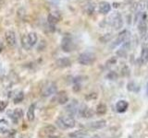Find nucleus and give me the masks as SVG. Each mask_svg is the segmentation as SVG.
<instances>
[{
    "label": "nucleus",
    "instance_id": "obj_30",
    "mask_svg": "<svg viewBox=\"0 0 148 138\" xmlns=\"http://www.w3.org/2000/svg\"><path fill=\"white\" fill-rule=\"evenodd\" d=\"M110 35H111V34H106V35H105V36H104L105 40L103 41V43H106V41H110V39H111V36H110Z\"/></svg>",
    "mask_w": 148,
    "mask_h": 138
},
{
    "label": "nucleus",
    "instance_id": "obj_14",
    "mask_svg": "<svg viewBox=\"0 0 148 138\" xmlns=\"http://www.w3.org/2000/svg\"><path fill=\"white\" fill-rule=\"evenodd\" d=\"M98 10L101 14H108L111 10V5L108 2L102 1L98 5Z\"/></svg>",
    "mask_w": 148,
    "mask_h": 138
},
{
    "label": "nucleus",
    "instance_id": "obj_20",
    "mask_svg": "<svg viewBox=\"0 0 148 138\" xmlns=\"http://www.w3.org/2000/svg\"><path fill=\"white\" fill-rule=\"evenodd\" d=\"M9 115H10V118L13 120V122H17L18 119H21L23 116V110L21 109H16L15 110H13V112L9 113Z\"/></svg>",
    "mask_w": 148,
    "mask_h": 138
},
{
    "label": "nucleus",
    "instance_id": "obj_11",
    "mask_svg": "<svg viewBox=\"0 0 148 138\" xmlns=\"http://www.w3.org/2000/svg\"><path fill=\"white\" fill-rule=\"evenodd\" d=\"M79 108H80V105H79V102L77 100H72L71 101L66 107V110L69 112V115H71V116H74V115L78 114V112H79Z\"/></svg>",
    "mask_w": 148,
    "mask_h": 138
},
{
    "label": "nucleus",
    "instance_id": "obj_23",
    "mask_svg": "<svg viewBox=\"0 0 148 138\" xmlns=\"http://www.w3.org/2000/svg\"><path fill=\"white\" fill-rule=\"evenodd\" d=\"M10 127H9V122L5 119L0 120V131L5 133V132H8Z\"/></svg>",
    "mask_w": 148,
    "mask_h": 138
},
{
    "label": "nucleus",
    "instance_id": "obj_3",
    "mask_svg": "<svg viewBox=\"0 0 148 138\" xmlns=\"http://www.w3.org/2000/svg\"><path fill=\"white\" fill-rule=\"evenodd\" d=\"M96 56L92 52H84L79 55L78 62L82 66H91L95 63Z\"/></svg>",
    "mask_w": 148,
    "mask_h": 138
},
{
    "label": "nucleus",
    "instance_id": "obj_31",
    "mask_svg": "<svg viewBox=\"0 0 148 138\" xmlns=\"http://www.w3.org/2000/svg\"><path fill=\"white\" fill-rule=\"evenodd\" d=\"M90 138H101L99 135H92V136H91Z\"/></svg>",
    "mask_w": 148,
    "mask_h": 138
},
{
    "label": "nucleus",
    "instance_id": "obj_29",
    "mask_svg": "<svg viewBox=\"0 0 148 138\" xmlns=\"http://www.w3.org/2000/svg\"><path fill=\"white\" fill-rule=\"evenodd\" d=\"M143 45H145V46L148 45V34L143 37Z\"/></svg>",
    "mask_w": 148,
    "mask_h": 138
},
{
    "label": "nucleus",
    "instance_id": "obj_17",
    "mask_svg": "<svg viewBox=\"0 0 148 138\" xmlns=\"http://www.w3.org/2000/svg\"><path fill=\"white\" fill-rule=\"evenodd\" d=\"M141 64H145L148 63V46H143L140 54Z\"/></svg>",
    "mask_w": 148,
    "mask_h": 138
},
{
    "label": "nucleus",
    "instance_id": "obj_21",
    "mask_svg": "<svg viewBox=\"0 0 148 138\" xmlns=\"http://www.w3.org/2000/svg\"><path fill=\"white\" fill-rule=\"evenodd\" d=\"M35 118V105L32 104L27 110V119L29 122H32Z\"/></svg>",
    "mask_w": 148,
    "mask_h": 138
},
{
    "label": "nucleus",
    "instance_id": "obj_5",
    "mask_svg": "<svg viewBox=\"0 0 148 138\" xmlns=\"http://www.w3.org/2000/svg\"><path fill=\"white\" fill-rule=\"evenodd\" d=\"M109 25L112 28H114V30H116L121 29L123 27V20L121 15L119 14L118 12L114 13L109 18Z\"/></svg>",
    "mask_w": 148,
    "mask_h": 138
},
{
    "label": "nucleus",
    "instance_id": "obj_26",
    "mask_svg": "<svg viewBox=\"0 0 148 138\" xmlns=\"http://www.w3.org/2000/svg\"><path fill=\"white\" fill-rule=\"evenodd\" d=\"M23 98H24V96H23V92H20V93L17 94L15 98H14V103L21 102V101H22Z\"/></svg>",
    "mask_w": 148,
    "mask_h": 138
},
{
    "label": "nucleus",
    "instance_id": "obj_16",
    "mask_svg": "<svg viewBox=\"0 0 148 138\" xmlns=\"http://www.w3.org/2000/svg\"><path fill=\"white\" fill-rule=\"evenodd\" d=\"M60 20V15L58 12H51L48 18H47V21L50 25H55Z\"/></svg>",
    "mask_w": 148,
    "mask_h": 138
},
{
    "label": "nucleus",
    "instance_id": "obj_4",
    "mask_svg": "<svg viewBox=\"0 0 148 138\" xmlns=\"http://www.w3.org/2000/svg\"><path fill=\"white\" fill-rule=\"evenodd\" d=\"M57 90H58V87L56 85V83L49 81V82H46L45 84L42 87L41 95L43 97H50L57 93Z\"/></svg>",
    "mask_w": 148,
    "mask_h": 138
},
{
    "label": "nucleus",
    "instance_id": "obj_22",
    "mask_svg": "<svg viewBox=\"0 0 148 138\" xmlns=\"http://www.w3.org/2000/svg\"><path fill=\"white\" fill-rule=\"evenodd\" d=\"M57 64L58 67H68L71 64V60L67 57H64V58H60L57 61Z\"/></svg>",
    "mask_w": 148,
    "mask_h": 138
},
{
    "label": "nucleus",
    "instance_id": "obj_28",
    "mask_svg": "<svg viewBox=\"0 0 148 138\" xmlns=\"http://www.w3.org/2000/svg\"><path fill=\"white\" fill-rule=\"evenodd\" d=\"M7 106H8V101L0 100V112H2L3 110H5V109L7 108Z\"/></svg>",
    "mask_w": 148,
    "mask_h": 138
},
{
    "label": "nucleus",
    "instance_id": "obj_18",
    "mask_svg": "<svg viewBox=\"0 0 148 138\" xmlns=\"http://www.w3.org/2000/svg\"><path fill=\"white\" fill-rule=\"evenodd\" d=\"M71 138H86L88 136V132L86 130H77L69 135Z\"/></svg>",
    "mask_w": 148,
    "mask_h": 138
},
{
    "label": "nucleus",
    "instance_id": "obj_9",
    "mask_svg": "<svg viewBox=\"0 0 148 138\" xmlns=\"http://www.w3.org/2000/svg\"><path fill=\"white\" fill-rule=\"evenodd\" d=\"M94 110L92 109H90L89 107H87L86 105H82L79 108V112H78V115L82 118H85V119H89L94 116Z\"/></svg>",
    "mask_w": 148,
    "mask_h": 138
},
{
    "label": "nucleus",
    "instance_id": "obj_7",
    "mask_svg": "<svg viewBox=\"0 0 148 138\" xmlns=\"http://www.w3.org/2000/svg\"><path fill=\"white\" fill-rule=\"evenodd\" d=\"M74 47H75V45H74V43L71 39V37L65 36L61 41L62 50L66 53H69V52H71V51H73Z\"/></svg>",
    "mask_w": 148,
    "mask_h": 138
},
{
    "label": "nucleus",
    "instance_id": "obj_24",
    "mask_svg": "<svg viewBox=\"0 0 148 138\" xmlns=\"http://www.w3.org/2000/svg\"><path fill=\"white\" fill-rule=\"evenodd\" d=\"M106 110H108V109H106V105L104 104V103H100L97 105L96 107V113L98 115H104L106 113Z\"/></svg>",
    "mask_w": 148,
    "mask_h": 138
},
{
    "label": "nucleus",
    "instance_id": "obj_33",
    "mask_svg": "<svg viewBox=\"0 0 148 138\" xmlns=\"http://www.w3.org/2000/svg\"><path fill=\"white\" fill-rule=\"evenodd\" d=\"M147 7H148V3H147Z\"/></svg>",
    "mask_w": 148,
    "mask_h": 138
},
{
    "label": "nucleus",
    "instance_id": "obj_19",
    "mask_svg": "<svg viewBox=\"0 0 148 138\" xmlns=\"http://www.w3.org/2000/svg\"><path fill=\"white\" fill-rule=\"evenodd\" d=\"M56 99H57L58 104H61V105H64V104H66V103L69 102V97L66 94V92H64V91L60 92L59 94H58Z\"/></svg>",
    "mask_w": 148,
    "mask_h": 138
},
{
    "label": "nucleus",
    "instance_id": "obj_2",
    "mask_svg": "<svg viewBox=\"0 0 148 138\" xmlns=\"http://www.w3.org/2000/svg\"><path fill=\"white\" fill-rule=\"evenodd\" d=\"M38 36L35 32H29L22 36L21 38V46L25 50H30L37 43Z\"/></svg>",
    "mask_w": 148,
    "mask_h": 138
},
{
    "label": "nucleus",
    "instance_id": "obj_10",
    "mask_svg": "<svg viewBox=\"0 0 148 138\" xmlns=\"http://www.w3.org/2000/svg\"><path fill=\"white\" fill-rule=\"evenodd\" d=\"M5 40H6V43H8V46L13 47L17 44V37L16 33L11 30H8L5 32Z\"/></svg>",
    "mask_w": 148,
    "mask_h": 138
},
{
    "label": "nucleus",
    "instance_id": "obj_13",
    "mask_svg": "<svg viewBox=\"0 0 148 138\" xmlns=\"http://www.w3.org/2000/svg\"><path fill=\"white\" fill-rule=\"evenodd\" d=\"M42 133H44V135H46L48 137H52V138H56V137H53V135L57 133V129H56V127L53 125H47V126H45L42 129Z\"/></svg>",
    "mask_w": 148,
    "mask_h": 138
},
{
    "label": "nucleus",
    "instance_id": "obj_27",
    "mask_svg": "<svg viewBox=\"0 0 148 138\" xmlns=\"http://www.w3.org/2000/svg\"><path fill=\"white\" fill-rule=\"evenodd\" d=\"M106 77L108 78L109 80H116L118 78V74L116 73V72H110L108 76H106Z\"/></svg>",
    "mask_w": 148,
    "mask_h": 138
},
{
    "label": "nucleus",
    "instance_id": "obj_32",
    "mask_svg": "<svg viewBox=\"0 0 148 138\" xmlns=\"http://www.w3.org/2000/svg\"><path fill=\"white\" fill-rule=\"evenodd\" d=\"M146 95L148 97V83H147V85H146Z\"/></svg>",
    "mask_w": 148,
    "mask_h": 138
},
{
    "label": "nucleus",
    "instance_id": "obj_25",
    "mask_svg": "<svg viewBox=\"0 0 148 138\" xmlns=\"http://www.w3.org/2000/svg\"><path fill=\"white\" fill-rule=\"evenodd\" d=\"M127 89L130 91H132V92H135L139 90V87L135 84L134 82H130L127 84Z\"/></svg>",
    "mask_w": 148,
    "mask_h": 138
},
{
    "label": "nucleus",
    "instance_id": "obj_1",
    "mask_svg": "<svg viewBox=\"0 0 148 138\" xmlns=\"http://www.w3.org/2000/svg\"><path fill=\"white\" fill-rule=\"evenodd\" d=\"M57 125L62 129V130H67V129L74 128L76 125V121L71 115H64V116H60L56 121Z\"/></svg>",
    "mask_w": 148,
    "mask_h": 138
},
{
    "label": "nucleus",
    "instance_id": "obj_12",
    "mask_svg": "<svg viewBox=\"0 0 148 138\" xmlns=\"http://www.w3.org/2000/svg\"><path fill=\"white\" fill-rule=\"evenodd\" d=\"M128 108H129V103L125 99H120L116 103V110L119 113L125 112L128 110Z\"/></svg>",
    "mask_w": 148,
    "mask_h": 138
},
{
    "label": "nucleus",
    "instance_id": "obj_6",
    "mask_svg": "<svg viewBox=\"0 0 148 138\" xmlns=\"http://www.w3.org/2000/svg\"><path fill=\"white\" fill-rule=\"evenodd\" d=\"M129 34H130V32L127 30H122L117 36V38H116L115 41L112 43V44H111V46H110V48H115V47H117V46H119V45H122V43L127 41Z\"/></svg>",
    "mask_w": 148,
    "mask_h": 138
},
{
    "label": "nucleus",
    "instance_id": "obj_8",
    "mask_svg": "<svg viewBox=\"0 0 148 138\" xmlns=\"http://www.w3.org/2000/svg\"><path fill=\"white\" fill-rule=\"evenodd\" d=\"M138 31L143 37L146 35L147 31V20H146V14L143 12L141 16L140 20L138 21Z\"/></svg>",
    "mask_w": 148,
    "mask_h": 138
},
{
    "label": "nucleus",
    "instance_id": "obj_15",
    "mask_svg": "<svg viewBox=\"0 0 148 138\" xmlns=\"http://www.w3.org/2000/svg\"><path fill=\"white\" fill-rule=\"evenodd\" d=\"M106 120H99V121H95L89 124V128L92 129V130H98V129H102L106 127Z\"/></svg>",
    "mask_w": 148,
    "mask_h": 138
}]
</instances>
